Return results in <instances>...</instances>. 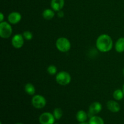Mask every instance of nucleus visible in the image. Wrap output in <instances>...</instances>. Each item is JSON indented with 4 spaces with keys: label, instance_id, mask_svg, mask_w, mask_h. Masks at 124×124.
<instances>
[{
    "label": "nucleus",
    "instance_id": "9b49d317",
    "mask_svg": "<svg viewBox=\"0 0 124 124\" xmlns=\"http://www.w3.org/2000/svg\"><path fill=\"white\" fill-rule=\"evenodd\" d=\"M107 108L113 113H117L121 110V106L119 103L115 101H108L107 102Z\"/></svg>",
    "mask_w": 124,
    "mask_h": 124
},
{
    "label": "nucleus",
    "instance_id": "6ab92c4d",
    "mask_svg": "<svg viewBox=\"0 0 124 124\" xmlns=\"http://www.w3.org/2000/svg\"><path fill=\"white\" fill-rule=\"evenodd\" d=\"M47 71L48 73L50 74V75H54L55 74L57 73L58 69H57V67L55 65H50L47 67Z\"/></svg>",
    "mask_w": 124,
    "mask_h": 124
},
{
    "label": "nucleus",
    "instance_id": "4468645a",
    "mask_svg": "<svg viewBox=\"0 0 124 124\" xmlns=\"http://www.w3.org/2000/svg\"><path fill=\"white\" fill-rule=\"evenodd\" d=\"M115 50L118 53L124 52V37L119 38L115 44Z\"/></svg>",
    "mask_w": 124,
    "mask_h": 124
},
{
    "label": "nucleus",
    "instance_id": "aec40b11",
    "mask_svg": "<svg viewBox=\"0 0 124 124\" xmlns=\"http://www.w3.org/2000/svg\"><path fill=\"white\" fill-rule=\"evenodd\" d=\"M23 36L25 40L30 41V40L32 39L33 35V33L31 31H29V30H27V31H25L23 32Z\"/></svg>",
    "mask_w": 124,
    "mask_h": 124
},
{
    "label": "nucleus",
    "instance_id": "39448f33",
    "mask_svg": "<svg viewBox=\"0 0 124 124\" xmlns=\"http://www.w3.org/2000/svg\"><path fill=\"white\" fill-rule=\"evenodd\" d=\"M46 104L47 101L46 98L41 94L34 95L31 99V104L35 108H43L46 105Z\"/></svg>",
    "mask_w": 124,
    "mask_h": 124
},
{
    "label": "nucleus",
    "instance_id": "20e7f679",
    "mask_svg": "<svg viewBox=\"0 0 124 124\" xmlns=\"http://www.w3.org/2000/svg\"><path fill=\"white\" fill-rule=\"evenodd\" d=\"M12 28L10 24L3 21L0 23V36L3 39H8L12 34Z\"/></svg>",
    "mask_w": 124,
    "mask_h": 124
},
{
    "label": "nucleus",
    "instance_id": "1a4fd4ad",
    "mask_svg": "<svg viewBox=\"0 0 124 124\" xmlns=\"http://www.w3.org/2000/svg\"><path fill=\"white\" fill-rule=\"evenodd\" d=\"M21 15L18 12H11L7 17L8 23L10 24H17L21 21Z\"/></svg>",
    "mask_w": 124,
    "mask_h": 124
},
{
    "label": "nucleus",
    "instance_id": "a211bd4d",
    "mask_svg": "<svg viewBox=\"0 0 124 124\" xmlns=\"http://www.w3.org/2000/svg\"><path fill=\"white\" fill-rule=\"evenodd\" d=\"M53 115L54 116V118L56 120H59L63 116V111L61 108H56L53 110Z\"/></svg>",
    "mask_w": 124,
    "mask_h": 124
},
{
    "label": "nucleus",
    "instance_id": "412c9836",
    "mask_svg": "<svg viewBox=\"0 0 124 124\" xmlns=\"http://www.w3.org/2000/svg\"><path fill=\"white\" fill-rule=\"evenodd\" d=\"M64 16V12H62V10H60L59 11V12H58V16L59 17V18H62L63 16Z\"/></svg>",
    "mask_w": 124,
    "mask_h": 124
},
{
    "label": "nucleus",
    "instance_id": "cd10ccee",
    "mask_svg": "<svg viewBox=\"0 0 124 124\" xmlns=\"http://www.w3.org/2000/svg\"></svg>",
    "mask_w": 124,
    "mask_h": 124
},
{
    "label": "nucleus",
    "instance_id": "393cba45",
    "mask_svg": "<svg viewBox=\"0 0 124 124\" xmlns=\"http://www.w3.org/2000/svg\"><path fill=\"white\" fill-rule=\"evenodd\" d=\"M24 124L21 123V122H18V123H16V124Z\"/></svg>",
    "mask_w": 124,
    "mask_h": 124
},
{
    "label": "nucleus",
    "instance_id": "f257e3e1",
    "mask_svg": "<svg viewBox=\"0 0 124 124\" xmlns=\"http://www.w3.org/2000/svg\"><path fill=\"white\" fill-rule=\"evenodd\" d=\"M113 45V42L112 39L109 35L107 34L101 35L97 38L96 42V46L98 50L103 53L110 52L112 49Z\"/></svg>",
    "mask_w": 124,
    "mask_h": 124
},
{
    "label": "nucleus",
    "instance_id": "bb28decb",
    "mask_svg": "<svg viewBox=\"0 0 124 124\" xmlns=\"http://www.w3.org/2000/svg\"><path fill=\"white\" fill-rule=\"evenodd\" d=\"M0 124H2V122H0Z\"/></svg>",
    "mask_w": 124,
    "mask_h": 124
},
{
    "label": "nucleus",
    "instance_id": "f8f14e48",
    "mask_svg": "<svg viewBox=\"0 0 124 124\" xmlns=\"http://www.w3.org/2000/svg\"><path fill=\"white\" fill-rule=\"evenodd\" d=\"M88 114L84 110H79L77 112L76 115V118L79 122H85L88 118Z\"/></svg>",
    "mask_w": 124,
    "mask_h": 124
},
{
    "label": "nucleus",
    "instance_id": "9d476101",
    "mask_svg": "<svg viewBox=\"0 0 124 124\" xmlns=\"http://www.w3.org/2000/svg\"><path fill=\"white\" fill-rule=\"evenodd\" d=\"M64 4H65L64 0H52L50 2L51 8L54 12H59L62 10Z\"/></svg>",
    "mask_w": 124,
    "mask_h": 124
},
{
    "label": "nucleus",
    "instance_id": "0eeeda50",
    "mask_svg": "<svg viewBox=\"0 0 124 124\" xmlns=\"http://www.w3.org/2000/svg\"><path fill=\"white\" fill-rule=\"evenodd\" d=\"M24 39L21 34H16L12 39V44L14 48L19 49L23 47L24 44Z\"/></svg>",
    "mask_w": 124,
    "mask_h": 124
},
{
    "label": "nucleus",
    "instance_id": "4be33fe9",
    "mask_svg": "<svg viewBox=\"0 0 124 124\" xmlns=\"http://www.w3.org/2000/svg\"><path fill=\"white\" fill-rule=\"evenodd\" d=\"M4 19V16L3 13L1 12V13H0V22H1V23L3 22Z\"/></svg>",
    "mask_w": 124,
    "mask_h": 124
},
{
    "label": "nucleus",
    "instance_id": "2eb2a0df",
    "mask_svg": "<svg viewBox=\"0 0 124 124\" xmlns=\"http://www.w3.org/2000/svg\"><path fill=\"white\" fill-rule=\"evenodd\" d=\"M24 90L25 93L30 96H33L35 94V87L32 84L27 83L24 86Z\"/></svg>",
    "mask_w": 124,
    "mask_h": 124
},
{
    "label": "nucleus",
    "instance_id": "423d86ee",
    "mask_svg": "<svg viewBox=\"0 0 124 124\" xmlns=\"http://www.w3.org/2000/svg\"><path fill=\"white\" fill-rule=\"evenodd\" d=\"M39 121L41 124H54L55 118L51 113L44 112L40 115Z\"/></svg>",
    "mask_w": 124,
    "mask_h": 124
},
{
    "label": "nucleus",
    "instance_id": "7ed1b4c3",
    "mask_svg": "<svg viewBox=\"0 0 124 124\" xmlns=\"http://www.w3.org/2000/svg\"><path fill=\"white\" fill-rule=\"evenodd\" d=\"M71 81V77L70 74L65 71H59L56 76V81L58 84L65 86L69 84Z\"/></svg>",
    "mask_w": 124,
    "mask_h": 124
},
{
    "label": "nucleus",
    "instance_id": "dca6fc26",
    "mask_svg": "<svg viewBox=\"0 0 124 124\" xmlns=\"http://www.w3.org/2000/svg\"><path fill=\"white\" fill-rule=\"evenodd\" d=\"M89 124H104V121L102 117H99L98 116H92L90 117L89 121H88Z\"/></svg>",
    "mask_w": 124,
    "mask_h": 124
},
{
    "label": "nucleus",
    "instance_id": "f3484780",
    "mask_svg": "<svg viewBox=\"0 0 124 124\" xmlns=\"http://www.w3.org/2000/svg\"><path fill=\"white\" fill-rule=\"evenodd\" d=\"M113 96V98L116 101H121L124 98V94L122 90L117 89L114 92Z\"/></svg>",
    "mask_w": 124,
    "mask_h": 124
},
{
    "label": "nucleus",
    "instance_id": "5701e85b",
    "mask_svg": "<svg viewBox=\"0 0 124 124\" xmlns=\"http://www.w3.org/2000/svg\"><path fill=\"white\" fill-rule=\"evenodd\" d=\"M79 124H89L88 123H87V122H81V123H79Z\"/></svg>",
    "mask_w": 124,
    "mask_h": 124
},
{
    "label": "nucleus",
    "instance_id": "6e6552de",
    "mask_svg": "<svg viewBox=\"0 0 124 124\" xmlns=\"http://www.w3.org/2000/svg\"><path fill=\"white\" fill-rule=\"evenodd\" d=\"M102 109V106L101 104L99 102H94L90 105L88 115L90 117H91L92 116L99 113L101 111Z\"/></svg>",
    "mask_w": 124,
    "mask_h": 124
},
{
    "label": "nucleus",
    "instance_id": "b1692460",
    "mask_svg": "<svg viewBox=\"0 0 124 124\" xmlns=\"http://www.w3.org/2000/svg\"><path fill=\"white\" fill-rule=\"evenodd\" d=\"M122 91H123V92H124V84L123 85V87H122Z\"/></svg>",
    "mask_w": 124,
    "mask_h": 124
},
{
    "label": "nucleus",
    "instance_id": "f03ea898",
    "mask_svg": "<svg viewBox=\"0 0 124 124\" xmlns=\"http://www.w3.org/2000/svg\"><path fill=\"white\" fill-rule=\"evenodd\" d=\"M56 47L59 52L65 53L69 52L71 48V43L66 38L61 37L56 41Z\"/></svg>",
    "mask_w": 124,
    "mask_h": 124
},
{
    "label": "nucleus",
    "instance_id": "a878e982",
    "mask_svg": "<svg viewBox=\"0 0 124 124\" xmlns=\"http://www.w3.org/2000/svg\"><path fill=\"white\" fill-rule=\"evenodd\" d=\"M123 75H124V69H123Z\"/></svg>",
    "mask_w": 124,
    "mask_h": 124
},
{
    "label": "nucleus",
    "instance_id": "ddd939ff",
    "mask_svg": "<svg viewBox=\"0 0 124 124\" xmlns=\"http://www.w3.org/2000/svg\"><path fill=\"white\" fill-rule=\"evenodd\" d=\"M42 17L46 20H51L55 15L54 11L51 8H46L43 11L42 13Z\"/></svg>",
    "mask_w": 124,
    "mask_h": 124
}]
</instances>
